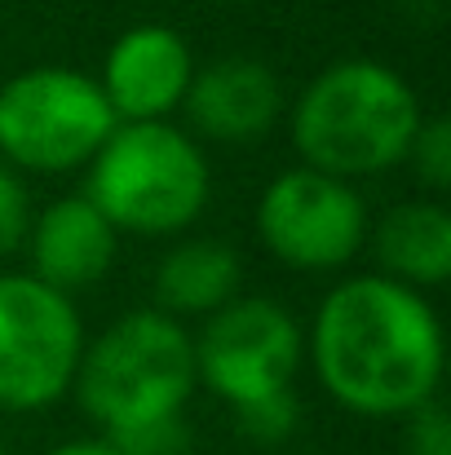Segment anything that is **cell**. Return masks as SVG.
<instances>
[{"instance_id": "cell-1", "label": "cell", "mask_w": 451, "mask_h": 455, "mask_svg": "<svg viewBox=\"0 0 451 455\" xmlns=\"http://www.w3.org/2000/svg\"><path fill=\"white\" fill-rule=\"evenodd\" d=\"M305 354L318 389L341 411L403 420L439 398L447 336L425 292L363 270L323 292L305 331Z\"/></svg>"}, {"instance_id": "cell-2", "label": "cell", "mask_w": 451, "mask_h": 455, "mask_svg": "<svg viewBox=\"0 0 451 455\" xmlns=\"http://www.w3.org/2000/svg\"><path fill=\"white\" fill-rule=\"evenodd\" d=\"M284 120L297 164L363 181L407 164L425 111L399 67L381 58H336L301 84Z\"/></svg>"}, {"instance_id": "cell-3", "label": "cell", "mask_w": 451, "mask_h": 455, "mask_svg": "<svg viewBox=\"0 0 451 455\" xmlns=\"http://www.w3.org/2000/svg\"><path fill=\"white\" fill-rule=\"evenodd\" d=\"M195 389L190 327L159 314L155 305L129 309L98 336H85L71 380L76 407L102 438L186 416Z\"/></svg>"}, {"instance_id": "cell-4", "label": "cell", "mask_w": 451, "mask_h": 455, "mask_svg": "<svg viewBox=\"0 0 451 455\" xmlns=\"http://www.w3.org/2000/svg\"><path fill=\"white\" fill-rule=\"evenodd\" d=\"M80 195L116 226V235L177 239L204 217L213 199V164L173 120L116 124L85 164Z\"/></svg>"}, {"instance_id": "cell-5", "label": "cell", "mask_w": 451, "mask_h": 455, "mask_svg": "<svg viewBox=\"0 0 451 455\" xmlns=\"http://www.w3.org/2000/svg\"><path fill=\"white\" fill-rule=\"evenodd\" d=\"M116 116L80 67H27L0 84V164L58 177L85 168L111 138Z\"/></svg>"}, {"instance_id": "cell-6", "label": "cell", "mask_w": 451, "mask_h": 455, "mask_svg": "<svg viewBox=\"0 0 451 455\" xmlns=\"http://www.w3.org/2000/svg\"><path fill=\"white\" fill-rule=\"evenodd\" d=\"M85 349L76 297L27 270H0V411L36 416L71 394Z\"/></svg>"}, {"instance_id": "cell-7", "label": "cell", "mask_w": 451, "mask_h": 455, "mask_svg": "<svg viewBox=\"0 0 451 455\" xmlns=\"http://www.w3.org/2000/svg\"><path fill=\"white\" fill-rule=\"evenodd\" d=\"M367 199L354 181L314 172L305 164L270 177L253 208L257 243L297 275H336L363 257Z\"/></svg>"}, {"instance_id": "cell-8", "label": "cell", "mask_w": 451, "mask_h": 455, "mask_svg": "<svg viewBox=\"0 0 451 455\" xmlns=\"http://www.w3.org/2000/svg\"><path fill=\"white\" fill-rule=\"evenodd\" d=\"M190 349L195 380L235 411L266 394L293 389L305 363V327L284 301L239 292L235 301L199 318Z\"/></svg>"}, {"instance_id": "cell-9", "label": "cell", "mask_w": 451, "mask_h": 455, "mask_svg": "<svg viewBox=\"0 0 451 455\" xmlns=\"http://www.w3.org/2000/svg\"><path fill=\"white\" fill-rule=\"evenodd\" d=\"M195 67V49L177 27L138 22L111 40L102 71L93 80L116 124H159L181 111Z\"/></svg>"}, {"instance_id": "cell-10", "label": "cell", "mask_w": 451, "mask_h": 455, "mask_svg": "<svg viewBox=\"0 0 451 455\" xmlns=\"http://www.w3.org/2000/svg\"><path fill=\"white\" fill-rule=\"evenodd\" d=\"M284 111H288V98H284L275 67H266L262 58H244V53L195 67L186 102H181L186 133L199 147L204 142L253 147L275 133Z\"/></svg>"}, {"instance_id": "cell-11", "label": "cell", "mask_w": 451, "mask_h": 455, "mask_svg": "<svg viewBox=\"0 0 451 455\" xmlns=\"http://www.w3.org/2000/svg\"><path fill=\"white\" fill-rule=\"evenodd\" d=\"M31 270L40 283L58 288L62 297H80L89 288H98L120 252V235L116 226L76 190L62 199H49L40 212H31L27 239H22Z\"/></svg>"}, {"instance_id": "cell-12", "label": "cell", "mask_w": 451, "mask_h": 455, "mask_svg": "<svg viewBox=\"0 0 451 455\" xmlns=\"http://www.w3.org/2000/svg\"><path fill=\"white\" fill-rule=\"evenodd\" d=\"M363 252H372L376 275L416 288V292H434L451 279V212L443 199L434 195H416V199H399L390 204L372 226H367V243Z\"/></svg>"}, {"instance_id": "cell-13", "label": "cell", "mask_w": 451, "mask_h": 455, "mask_svg": "<svg viewBox=\"0 0 451 455\" xmlns=\"http://www.w3.org/2000/svg\"><path fill=\"white\" fill-rule=\"evenodd\" d=\"M244 288L239 248L217 235H177L150 270V301L159 314L186 323L208 318L213 309L235 301Z\"/></svg>"}, {"instance_id": "cell-14", "label": "cell", "mask_w": 451, "mask_h": 455, "mask_svg": "<svg viewBox=\"0 0 451 455\" xmlns=\"http://www.w3.org/2000/svg\"><path fill=\"white\" fill-rule=\"evenodd\" d=\"M230 416H235V434L248 438L253 447H284L301 429V398L297 389H279V394L235 407Z\"/></svg>"}, {"instance_id": "cell-15", "label": "cell", "mask_w": 451, "mask_h": 455, "mask_svg": "<svg viewBox=\"0 0 451 455\" xmlns=\"http://www.w3.org/2000/svg\"><path fill=\"white\" fill-rule=\"evenodd\" d=\"M407 164L416 172V181L425 186V195L443 199L451 190V124L447 116H425L416 129V142L407 151Z\"/></svg>"}, {"instance_id": "cell-16", "label": "cell", "mask_w": 451, "mask_h": 455, "mask_svg": "<svg viewBox=\"0 0 451 455\" xmlns=\"http://www.w3.org/2000/svg\"><path fill=\"white\" fill-rule=\"evenodd\" d=\"M107 443L120 455H190V425L186 416H173V420H155L142 429L116 434Z\"/></svg>"}, {"instance_id": "cell-17", "label": "cell", "mask_w": 451, "mask_h": 455, "mask_svg": "<svg viewBox=\"0 0 451 455\" xmlns=\"http://www.w3.org/2000/svg\"><path fill=\"white\" fill-rule=\"evenodd\" d=\"M27 226H31V195L22 186V172L0 164V261L22 248Z\"/></svg>"}, {"instance_id": "cell-18", "label": "cell", "mask_w": 451, "mask_h": 455, "mask_svg": "<svg viewBox=\"0 0 451 455\" xmlns=\"http://www.w3.org/2000/svg\"><path fill=\"white\" fill-rule=\"evenodd\" d=\"M403 455H451V416L439 398L403 416Z\"/></svg>"}, {"instance_id": "cell-19", "label": "cell", "mask_w": 451, "mask_h": 455, "mask_svg": "<svg viewBox=\"0 0 451 455\" xmlns=\"http://www.w3.org/2000/svg\"><path fill=\"white\" fill-rule=\"evenodd\" d=\"M44 455H120L102 434H85V438H67V443H53Z\"/></svg>"}, {"instance_id": "cell-20", "label": "cell", "mask_w": 451, "mask_h": 455, "mask_svg": "<svg viewBox=\"0 0 451 455\" xmlns=\"http://www.w3.org/2000/svg\"><path fill=\"white\" fill-rule=\"evenodd\" d=\"M0 455H9V447H4V438H0Z\"/></svg>"}]
</instances>
